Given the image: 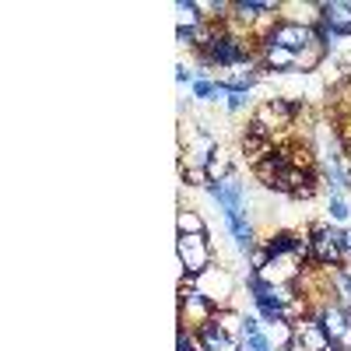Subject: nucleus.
<instances>
[{
    "mask_svg": "<svg viewBox=\"0 0 351 351\" xmlns=\"http://www.w3.org/2000/svg\"><path fill=\"white\" fill-rule=\"evenodd\" d=\"M319 21L337 39H348L351 36V0H319Z\"/></svg>",
    "mask_w": 351,
    "mask_h": 351,
    "instance_id": "423d86ee",
    "label": "nucleus"
},
{
    "mask_svg": "<svg viewBox=\"0 0 351 351\" xmlns=\"http://www.w3.org/2000/svg\"><path fill=\"white\" fill-rule=\"evenodd\" d=\"M330 348V334L319 327V319L306 316L302 324H295V348L291 351H327Z\"/></svg>",
    "mask_w": 351,
    "mask_h": 351,
    "instance_id": "0eeeda50",
    "label": "nucleus"
},
{
    "mask_svg": "<svg viewBox=\"0 0 351 351\" xmlns=\"http://www.w3.org/2000/svg\"><path fill=\"white\" fill-rule=\"evenodd\" d=\"M218 95V81L215 77H197L193 81V99H215Z\"/></svg>",
    "mask_w": 351,
    "mask_h": 351,
    "instance_id": "aec40b11",
    "label": "nucleus"
},
{
    "mask_svg": "<svg viewBox=\"0 0 351 351\" xmlns=\"http://www.w3.org/2000/svg\"><path fill=\"white\" fill-rule=\"evenodd\" d=\"M324 60H327V49L313 43L309 49H302V53H299V67H295V71H316Z\"/></svg>",
    "mask_w": 351,
    "mask_h": 351,
    "instance_id": "f3484780",
    "label": "nucleus"
},
{
    "mask_svg": "<svg viewBox=\"0 0 351 351\" xmlns=\"http://www.w3.org/2000/svg\"><path fill=\"white\" fill-rule=\"evenodd\" d=\"M176 43H180V46H197V32H193V28H176Z\"/></svg>",
    "mask_w": 351,
    "mask_h": 351,
    "instance_id": "b1692460",
    "label": "nucleus"
},
{
    "mask_svg": "<svg viewBox=\"0 0 351 351\" xmlns=\"http://www.w3.org/2000/svg\"><path fill=\"white\" fill-rule=\"evenodd\" d=\"M180 176H183L186 186H208V183H211L208 172H204V169H193V165H180Z\"/></svg>",
    "mask_w": 351,
    "mask_h": 351,
    "instance_id": "6ab92c4d",
    "label": "nucleus"
},
{
    "mask_svg": "<svg viewBox=\"0 0 351 351\" xmlns=\"http://www.w3.org/2000/svg\"><path fill=\"white\" fill-rule=\"evenodd\" d=\"M176 253H180V263L186 274H204L208 267H215V250L208 243V236H180L176 239Z\"/></svg>",
    "mask_w": 351,
    "mask_h": 351,
    "instance_id": "7ed1b4c3",
    "label": "nucleus"
},
{
    "mask_svg": "<svg viewBox=\"0 0 351 351\" xmlns=\"http://www.w3.org/2000/svg\"><path fill=\"white\" fill-rule=\"evenodd\" d=\"M197 291L215 309H228L232 306V291H236V278H232L225 267H208L204 274H197Z\"/></svg>",
    "mask_w": 351,
    "mask_h": 351,
    "instance_id": "20e7f679",
    "label": "nucleus"
},
{
    "mask_svg": "<svg viewBox=\"0 0 351 351\" xmlns=\"http://www.w3.org/2000/svg\"><path fill=\"white\" fill-rule=\"evenodd\" d=\"M243 351H274V344H271V337L267 334H250V337H243Z\"/></svg>",
    "mask_w": 351,
    "mask_h": 351,
    "instance_id": "412c9836",
    "label": "nucleus"
},
{
    "mask_svg": "<svg viewBox=\"0 0 351 351\" xmlns=\"http://www.w3.org/2000/svg\"><path fill=\"white\" fill-rule=\"evenodd\" d=\"M197 334L204 337V344H208V351H232L236 348V341H232L228 334H225V327L218 324V316H211L204 327H197Z\"/></svg>",
    "mask_w": 351,
    "mask_h": 351,
    "instance_id": "9d476101",
    "label": "nucleus"
},
{
    "mask_svg": "<svg viewBox=\"0 0 351 351\" xmlns=\"http://www.w3.org/2000/svg\"><path fill=\"white\" fill-rule=\"evenodd\" d=\"M176 11H180V28H200L204 21H208V14H204V4H197V0H180V4H176Z\"/></svg>",
    "mask_w": 351,
    "mask_h": 351,
    "instance_id": "4468645a",
    "label": "nucleus"
},
{
    "mask_svg": "<svg viewBox=\"0 0 351 351\" xmlns=\"http://www.w3.org/2000/svg\"><path fill=\"white\" fill-rule=\"evenodd\" d=\"M204 172H208L211 183H221V180H228V176H236V172H232V158H228L225 148H218V152L211 155V162L204 165Z\"/></svg>",
    "mask_w": 351,
    "mask_h": 351,
    "instance_id": "2eb2a0df",
    "label": "nucleus"
},
{
    "mask_svg": "<svg viewBox=\"0 0 351 351\" xmlns=\"http://www.w3.org/2000/svg\"><path fill=\"white\" fill-rule=\"evenodd\" d=\"M228 92H243V95H250L253 92V84L260 81V67L250 60V64H239V67H232L225 77H218Z\"/></svg>",
    "mask_w": 351,
    "mask_h": 351,
    "instance_id": "6e6552de",
    "label": "nucleus"
},
{
    "mask_svg": "<svg viewBox=\"0 0 351 351\" xmlns=\"http://www.w3.org/2000/svg\"><path fill=\"white\" fill-rule=\"evenodd\" d=\"M316 43L313 36V25H302V21H288V18H278L271 25V32L263 36L260 46H281V49H291V53H302Z\"/></svg>",
    "mask_w": 351,
    "mask_h": 351,
    "instance_id": "f03ea898",
    "label": "nucleus"
},
{
    "mask_svg": "<svg viewBox=\"0 0 351 351\" xmlns=\"http://www.w3.org/2000/svg\"><path fill=\"white\" fill-rule=\"evenodd\" d=\"M176 351H208V344L193 327H176Z\"/></svg>",
    "mask_w": 351,
    "mask_h": 351,
    "instance_id": "dca6fc26",
    "label": "nucleus"
},
{
    "mask_svg": "<svg viewBox=\"0 0 351 351\" xmlns=\"http://www.w3.org/2000/svg\"><path fill=\"white\" fill-rule=\"evenodd\" d=\"M327 351H344V348H341L337 341H330V348H327Z\"/></svg>",
    "mask_w": 351,
    "mask_h": 351,
    "instance_id": "a878e982",
    "label": "nucleus"
},
{
    "mask_svg": "<svg viewBox=\"0 0 351 351\" xmlns=\"http://www.w3.org/2000/svg\"><path fill=\"white\" fill-rule=\"evenodd\" d=\"M225 221H228V232H232V239H236L239 253H250L256 246V236H253V225H250L246 211H232V215H225Z\"/></svg>",
    "mask_w": 351,
    "mask_h": 351,
    "instance_id": "1a4fd4ad",
    "label": "nucleus"
},
{
    "mask_svg": "<svg viewBox=\"0 0 351 351\" xmlns=\"http://www.w3.org/2000/svg\"><path fill=\"white\" fill-rule=\"evenodd\" d=\"M309 236H313V267H324V271H337L348 263V253L341 246L344 228L330 225V221H313L309 225Z\"/></svg>",
    "mask_w": 351,
    "mask_h": 351,
    "instance_id": "f257e3e1",
    "label": "nucleus"
},
{
    "mask_svg": "<svg viewBox=\"0 0 351 351\" xmlns=\"http://www.w3.org/2000/svg\"><path fill=\"white\" fill-rule=\"evenodd\" d=\"M327 215H330V221H334V225H341V221H348V218H351V208H348L344 193H330V200H327Z\"/></svg>",
    "mask_w": 351,
    "mask_h": 351,
    "instance_id": "a211bd4d",
    "label": "nucleus"
},
{
    "mask_svg": "<svg viewBox=\"0 0 351 351\" xmlns=\"http://www.w3.org/2000/svg\"><path fill=\"white\" fill-rule=\"evenodd\" d=\"M263 250H267L271 256H295V243H299V232L291 228H281V232H271L267 239H260Z\"/></svg>",
    "mask_w": 351,
    "mask_h": 351,
    "instance_id": "9b49d317",
    "label": "nucleus"
},
{
    "mask_svg": "<svg viewBox=\"0 0 351 351\" xmlns=\"http://www.w3.org/2000/svg\"><path fill=\"white\" fill-rule=\"evenodd\" d=\"M327 278H330V299L344 313H351V274L344 267H337V271H327Z\"/></svg>",
    "mask_w": 351,
    "mask_h": 351,
    "instance_id": "f8f14e48",
    "label": "nucleus"
},
{
    "mask_svg": "<svg viewBox=\"0 0 351 351\" xmlns=\"http://www.w3.org/2000/svg\"><path fill=\"white\" fill-rule=\"evenodd\" d=\"M246 260H250V271H263V267H267V260H271V253L263 250V243H256V246L246 253Z\"/></svg>",
    "mask_w": 351,
    "mask_h": 351,
    "instance_id": "4be33fe9",
    "label": "nucleus"
},
{
    "mask_svg": "<svg viewBox=\"0 0 351 351\" xmlns=\"http://www.w3.org/2000/svg\"><path fill=\"white\" fill-rule=\"evenodd\" d=\"M176 232L180 236H208V225L193 208H180L176 211Z\"/></svg>",
    "mask_w": 351,
    "mask_h": 351,
    "instance_id": "ddd939ff",
    "label": "nucleus"
},
{
    "mask_svg": "<svg viewBox=\"0 0 351 351\" xmlns=\"http://www.w3.org/2000/svg\"><path fill=\"white\" fill-rule=\"evenodd\" d=\"M204 190H208V197L218 204L225 215H232V211H246V186L236 180V176H228V180H221V183H208Z\"/></svg>",
    "mask_w": 351,
    "mask_h": 351,
    "instance_id": "39448f33",
    "label": "nucleus"
},
{
    "mask_svg": "<svg viewBox=\"0 0 351 351\" xmlns=\"http://www.w3.org/2000/svg\"><path fill=\"white\" fill-rule=\"evenodd\" d=\"M243 106H246V95H243V92H228V95H225V109H228V112H239Z\"/></svg>",
    "mask_w": 351,
    "mask_h": 351,
    "instance_id": "5701e85b",
    "label": "nucleus"
},
{
    "mask_svg": "<svg viewBox=\"0 0 351 351\" xmlns=\"http://www.w3.org/2000/svg\"><path fill=\"white\" fill-rule=\"evenodd\" d=\"M176 81H180V84H193L197 77H193V71L186 64H176Z\"/></svg>",
    "mask_w": 351,
    "mask_h": 351,
    "instance_id": "393cba45",
    "label": "nucleus"
}]
</instances>
